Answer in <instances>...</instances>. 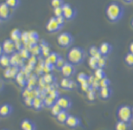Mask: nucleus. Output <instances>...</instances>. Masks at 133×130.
Wrapping results in <instances>:
<instances>
[{
  "mask_svg": "<svg viewBox=\"0 0 133 130\" xmlns=\"http://www.w3.org/2000/svg\"><path fill=\"white\" fill-rule=\"evenodd\" d=\"M1 54H8V56H12L16 52L15 48V43L12 41L11 38H7L1 43Z\"/></svg>",
  "mask_w": 133,
  "mask_h": 130,
  "instance_id": "20e7f679",
  "label": "nucleus"
},
{
  "mask_svg": "<svg viewBox=\"0 0 133 130\" xmlns=\"http://www.w3.org/2000/svg\"><path fill=\"white\" fill-rule=\"evenodd\" d=\"M0 64L4 68L11 67V57L8 54H1L0 57Z\"/></svg>",
  "mask_w": 133,
  "mask_h": 130,
  "instance_id": "aec40b11",
  "label": "nucleus"
},
{
  "mask_svg": "<svg viewBox=\"0 0 133 130\" xmlns=\"http://www.w3.org/2000/svg\"><path fill=\"white\" fill-rule=\"evenodd\" d=\"M56 18H57V21L58 22V24L61 25V27H62V26L65 24V21H66V19H65V17H64L63 15H61V16H58V17H56Z\"/></svg>",
  "mask_w": 133,
  "mask_h": 130,
  "instance_id": "603ef678",
  "label": "nucleus"
},
{
  "mask_svg": "<svg viewBox=\"0 0 133 130\" xmlns=\"http://www.w3.org/2000/svg\"><path fill=\"white\" fill-rule=\"evenodd\" d=\"M113 91L110 87H105V88H101L99 90V96L102 98L103 100H108L109 98L112 96Z\"/></svg>",
  "mask_w": 133,
  "mask_h": 130,
  "instance_id": "f3484780",
  "label": "nucleus"
},
{
  "mask_svg": "<svg viewBox=\"0 0 133 130\" xmlns=\"http://www.w3.org/2000/svg\"><path fill=\"white\" fill-rule=\"evenodd\" d=\"M74 38L73 36L68 32H63V33H59V36H58V43L59 47L61 48H68L72 45Z\"/></svg>",
  "mask_w": 133,
  "mask_h": 130,
  "instance_id": "39448f33",
  "label": "nucleus"
},
{
  "mask_svg": "<svg viewBox=\"0 0 133 130\" xmlns=\"http://www.w3.org/2000/svg\"><path fill=\"white\" fill-rule=\"evenodd\" d=\"M61 73L62 74V76H63L64 78L69 79L70 77H72L76 73L75 65H73L72 63H70V62L67 61L66 63H65V65L62 67V69L61 70Z\"/></svg>",
  "mask_w": 133,
  "mask_h": 130,
  "instance_id": "1a4fd4ad",
  "label": "nucleus"
},
{
  "mask_svg": "<svg viewBox=\"0 0 133 130\" xmlns=\"http://www.w3.org/2000/svg\"><path fill=\"white\" fill-rule=\"evenodd\" d=\"M69 84H70V79L67 78H63L59 82V86L62 89H68L69 90Z\"/></svg>",
  "mask_w": 133,
  "mask_h": 130,
  "instance_id": "e433bc0d",
  "label": "nucleus"
},
{
  "mask_svg": "<svg viewBox=\"0 0 133 130\" xmlns=\"http://www.w3.org/2000/svg\"><path fill=\"white\" fill-rule=\"evenodd\" d=\"M99 50H100V53L102 54L103 57H107L112 51V46L110 43L108 42H103L99 47Z\"/></svg>",
  "mask_w": 133,
  "mask_h": 130,
  "instance_id": "2eb2a0df",
  "label": "nucleus"
},
{
  "mask_svg": "<svg viewBox=\"0 0 133 130\" xmlns=\"http://www.w3.org/2000/svg\"><path fill=\"white\" fill-rule=\"evenodd\" d=\"M21 35H22V33L20 32L19 29H15V30H12V33H11V39H12L14 42H16V41L21 39Z\"/></svg>",
  "mask_w": 133,
  "mask_h": 130,
  "instance_id": "393cba45",
  "label": "nucleus"
},
{
  "mask_svg": "<svg viewBox=\"0 0 133 130\" xmlns=\"http://www.w3.org/2000/svg\"><path fill=\"white\" fill-rule=\"evenodd\" d=\"M61 111H62V109H61V107H59V105H58L57 103L51 108V114L53 117H55V118H57L58 115L61 112Z\"/></svg>",
  "mask_w": 133,
  "mask_h": 130,
  "instance_id": "72a5a7b5",
  "label": "nucleus"
},
{
  "mask_svg": "<svg viewBox=\"0 0 133 130\" xmlns=\"http://www.w3.org/2000/svg\"><path fill=\"white\" fill-rule=\"evenodd\" d=\"M33 102H34V98L27 97L24 98V104L28 107H33Z\"/></svg>",
  "mask_w": 133,
  "mask_h": 130,
  "instance_id": "49530a36",
  "label": "nucleus"
},
{
  "mask_svg": "<svg viewBox=\"0 0 133 130\" xmlns=\"http://www.w3.org/2000/svg\"><path fill=\"white\" fill-rule=\"evenodd\" d=\"M88 64L89 66L94 70H97L99 68V59H97L96 58L94 57H90L89 60H88Z\"/></svg>",
  "mask_w": 133,
  "mask_h": 130,
  "instance_id": "7c9ffc66",
  "label": "nucleus"
},
{
  "mask_svg": "<svg viewBox=\"0 0 133 130\" xmlns=\"http://www.w3.org/2000/svg\"><path fill=\"white\" fill-rule=\"evenodd\" d=\"M81 124H82V121H81V119L79 117L74 115H70L65 124L68 127H70V128H76V127L79 126Z\"/></svg>",
  "mask_w": 133,
  "mask_h": 130,
  "instance_id": "ddd939ff",
  "label": "nucleus"
},
{
  "mask_svg": "<svg viewBox=\"0 0 133 130\" xmlns=\"http://www.w3.org/2000/svg\"><path fill=\"white\" fill-rule=\"evenodd\" d=\"M20 128L21 130H36V125L33 121L29 119H24L20 122Z\"/></svg>",
  "mask_w": 133,
  "mask_h": 130,
  "instance_id": "4468645a",
  "label": "nucleus"
},
{
  "mask_svg": "<svg viewBox=\"0 0 133 130\" xmlns=\"http://www.w3.org/2000/svg\"><path fill=\"white\" fill-rule=\"evenodd\" d=\"M36 80H37V77L36 75H31V77L28 79V83H27V88L33 90L36 88Z\"/></svg>",
  "mask_w": 133,
  "mask_h": 130,
  "instance_id": "a878e982",
  "label": "nucleus"
},
{
  "mask_svg": "<svg viewBox=\"0 0 133 130\" xmlns=\"http://www.w3.org/2000/svg\"><path fill=\"white\" fill-rule=\"evenodd\" d=\"M132 3H133V1H132Z\"/></svg>",
  "mask_w": 133,
  "mask_h": 130,
  "instance_id": "052dcab7",
  "label": "nucleus"
},
{
  "mask_svg": "<svg viewBox=\"0 0 133 130\" xmlns=\"http://www.w3.org/2000/svg\"><path fill=\"white\" fill-rule=\"evenodd\" d=\"M86 98L88 99L89 101H94L95 99H96V91L91 90L90 92H88L87 94H86Z\"/></svg>",
  "mask_w": 133,
  "mask_h": 130,
  "instance_id": "37998d69",
  "label": "nucleus"
},
{
  "mask_svg": "<svg viewBox=\"0 0 133 130\" xmlns=\"http://www.w3.org/2000/svg\"><path fill=\"white\" fill-rule=\"evenodd\" d=\"M4 75H5V78H6V79H12V67L6 68V69H5V72H4Z\"/></svg>",
  "mask_w": 133,
  "mask_h": 130,
  "instance_id": "3c124183",
  "label": "nucleus"
},
{
  "mask_svg": "<svg viewBox=\"0 0 133 130\" xmlns=\"http://www.w3.org/2000/svg\"><path fill=\"white\" fill-rule=\"evenodd\" d=\"M19 53V54H20V57L22 58V59H29L30 58V57L32 56L30 53V51L28 50V49H26L24 47L23 49H21L20 51L18 52Z\"/></svg>",
  "mask_w": 133,
  "mask_h": 130,
  "instance_id": "2f4dec72",
  "label": "nucleus"
},
{
  "mask_svg": "<svg viewBox=\"0 0 133 130\" xmlns=\"http://www.w3.org/2000/svg\"><path fill=\"white\" fill-rule=\"evenodd\" d=\"M115 130H131V124L118 121L115 124Z\"/></svg>",
  "mask_w": 133,
  "mask_h": 130,
  "instance_id": "4be33fe9",
  "label": "nucleus"
},
{
  "mask_svg": "<svg viewBox=\"0 0 133 130\" xmlns=\"http://www.w3.org/2000/svg\"><path fill=\"white\" fill-rule=\"evenodd\" d=\"M106 64H107V59H106V57H103L102 58L99 59V68H102L103 69L104 67H106Z\"/></svg>",
  "mask_w": 133,
  "mask_h": 130,
  "instance_id": "a18cd8bd",
  "label": "nucleus"
},
{
  "mask_svg": "<svg viewBox=\"0 0 133 130\" xmlns=\"http://www.w3.org/2000/svg\"><path fill=\"white\" fill-rule=\"evenodd\" d=\"M44 100H42L41 98L36 97L34 99V102H33V107L32 108L36 111H39L44 107Z\"/></svg>",
  "mask_w": 133,
  "mask_h": 130,
  "instance_id": "a211bd4d",
  "label": "nucleus"
},
{
  "mask_svg": "<svg viewBox=\"0 0 133 130\" xmlns=\"http://www.w3.org/2000/svg\"><path fill=\"white\" fill-rule=\"evenodd\" d=\"M124 13V7L121 6L117 2H112V3H110L105 9L106 17L108 18V20L111 22L119 21L120 19L123 18Z\"/></svg>",
  "mask_w": 133,
  "mask_h": 130,
  "instance_id": "f257e3e1",
  "label": "nucleus"
},
{
  "mask_svg": "<svg viewBox=\"0 0 133 130\" xmlns=\"http://www.w3.org/2000/svg\"><path fill=\"white\" fill-rule=\"evenodd\" d=\"M94 76H95L96 79H99V80L104 79V78H107V77H106L105 72H104V70L102 69V68H98L97 70H95V72H94Z\"/></svg>",
  "mask_w": 133,
  "mask_h": 130,
  "instance_id": "cd10ccee",
  "label": "nucleus"
},
{
  "mask_svg": "<svg viewBox=\"0 0 133 130\" xmlns=\"http://www.w3.org/2000/svg\"><path fill=\"white\" fill-rule=\"evenodd\" d=\"M123 2L125 3V4H131L132 3V1H131V0H130V1H123Z\"/></svg>",
  "mask_w": 133,
  "mask_h": 130,
  "instance_id": "6e6d98bb",
  "label": "nucleus"
},
{
  "mask_svg": "<svg viewBox=\"0 0 133 130\" xmlns=\"http://www.w3.org/2000/svg\"><path fill=\"white\" fill-rule=\"evenodd\" d=\"M132 118H133V107H132Z\"/></svg>",
  "mask_w": 133,
  "mask_h": 130,
  "instance_id": "13d9d810",
  "label": "nucleus"
},
{
  "mask_svg": "<svg viewBox=\"0 0 133 130\" xmlns=\"http://www.w3.org/2000/svg\"><path fill=\"white\" fill-rule=\"evenodd\" d=\"M111 81L108 78H104V79L100 80V87L101 88H105V87H110Z\"/></svg>",
  "mask_w": 133,
  "mask_h": 130,
  "instance_id": "4c0bfd02",
  "label": "nucleus"
},
{
  "mask_svg": "<svg viewBox=\"0 0 133 130\" xmlns=\"http://www.w3.org/2000/svg\"><path fill=\"white\" fill-rule=\"evenodd\" d=\"M21 42L25 45H27L29 43V32H22L21 35Z\"/></svg>",
  "mask_w": 133,
  "mask_h": 130,
  "instance_id": "79ce46f5",
  "label": "nucleus"
},
{
  "mask_svg": "<svg viewBox=\"0 0 133 130\" xmlns=\"http://www.w3.org/2000/svg\"><path fill=\"white\" fill-rule=\"evenodd\" d=\"M11 57V66L12 67H24L23 66V59L20 57L18 52H15Z\"/></svg>",
  "mask_w": 133,
  "mask_h": 130,
  "instance_id": "9b49d317",
  "label": "nucleus"
},
{
  "mask_svg": "<svg viewBox=\"0 0 133 130\" xmlns=\"http://www.w3.org/2000/svg\"><path fill=\"white\" fill-rule=\"evenodd\" d=\"M85 59V52L81 47L75 46L69 50L67 53V60L73 65H79Z\"/></svg>",
  "mask_w": 133,
  "mask_h": 130,
  "instance_id": "f03ea898",
  "label": "nucleus"
},
{
  "mask_svg": "<svg viewBox=\"0 0 133 130\" xmlns=\"http://www.w3.org/2000/svg\"><path fill=\"white\" fill-rule=\"evenodd\" d=\"M57 104L59 105L62 110H68L72 107V100L70 99L69 97H67V96H61L59 99L57 100Z\"/></svg>",
  "mask_w": 133,
  "mask_h": 130,
  "instance_id": "6e6552de",
  "label": "nucleus"
},
{
  "mask_svg": "<svg viewBox=\"0 0 133 130\" xmlns=\"http://www.w3.org/2000/svg\"><path fill=\"white\" fill-rule=\"evenodd\" d=\"M50 54H51V51H50V47H49V45H46L44 46L42 48V56L43 57H45L46 58H48L49 56H50Z\"/></svg>",
  "mask_w": 133,
  "mask_h": 130,
  "instance_id": "c03bdc74",
  "label": "nucleus"
},
{
  "mask_svg": "<svg viewBox=\"0 0 133 130\" xmlns=\"http://www.w3.org/2000/svg\"><path fill=\"white\" fill-rule=\"evenodd\" d=\"M130 24H131V27L133 28V18L131 19V22H130Z\"/></svg>",
  "mask_w": 133,
  "mask_h": 130,
  "instance_id": "4d7b16f0",
  "label": "nucleus"
},
{
  "mask_svg": "<svg viewBox=\"0 0 133 130\" xmlns=\"http://www.w3.org/2000/svg\"><path fill=\"white\" fill-rule=\"evenodd\" d=\"M47 94H48V96H50L51 98H53L54 100H58V99H59V93H58V91L57 90V89H51V90H49L48 92H47Z\"/></svg>",
  "mask_w": 133,
  "mask_h": 130,
  "instance_id": "c9c22d12",
  "label": "nucleus"
},
{
  "mask_svg": "<svg viewBox=\"0 0 133 130\" xmlns=\"http://www.w3.org/2000/svg\"><path fill=\"white\" fill-rule=\"evenodd\" d=\"M36 62H37V57H36V56H31L30 58L28 59V64H30L34 67L36 66Z\"/></svg>",
  "mask_w": 133,
  "mask_h": 130,
  "instance_id": "8fccbe9b",
  "label": "nucleus"
},
{
  "mask_svg": "<svg viewBox=\"0 0 133 130\" xmlns=\"http://www.w3.org/2000/svg\"><path fill=\"white\" fill-rule=\"evenodd\" d=\"M44 62H45L44 63V73L45 74H50L54 70L55 65L52 63H49V62H46V61H44Z\"/></svg>",
  "mask_w": 133,
  "mask_h": 130,
  "instance_id": "58836bf2",
  "label": "nucleus"
},
{
  "mask_svg": "<svg viewBox=\"0 0 133 130\" xmlns=\"http://www.w3.org/2000/svg\"><path fill=\"white\" fill-rule=\"evenodd\" d=\"M5 2H6L7 5H8V6L12 10L16 9V8L19 6V4L21 3L19 0H6Z\"/></svg>",
  "mask_w": 133,
  "mask_h": 130,
  "instance_id": "473e14b6",
  "label": "nucleus"
},
{
  "mask_svg": "<svg viewBox=\"0 0 133 130\" xmlns=\"http://www.w3.org/2000/svg\"><path fill=\"white\" fill-rule=\"evenodd\" d=\"M56 103H57V100H54V99L51 98L50 96H47V97L44 99V105H45L46 108H52Z\"/></svg>",
  "mask_w": 133,
  "mask_h": 130,
  "instance_id": "c85d7f7f",
  "label": "nucleus"
},
{
  "mask_svg": "<svg viewBox=\"0 0 133 130\" xmlns=\"http://www.w3.org/2000/svg\"><path fill=\"white\" fill-rule=\"evenodd\" d=\"M30 53L32 56H36V57H38L42 54V48L40 47L39 43H37L36 45H34L32 48L30 49Z\"/></svg>",
  "mask_w": 133,
  "mask_h": 130,
  "instance_id": "b1692460",
  "label": "nucleus"
},
{
  "mask_svg": "<svg viewBox=\"0 0 133 130\" xmlns=\"http://www.w3.org/2000/svg\"><path fill=\"white\" fill-rule=\"evenodd\" d=\"M81 87H82V90L83 92H85L86 94H87L88 92H90L92 90V86H91L89 83H84V84H82L81 85Z\"/></svg>",
  "mask_w": 133,
  "mask_h": 130,
  "instance_id": "09e8293b",
  "label": "nucleus"
},
{
  "mask_svg": "<svg viewBox=\"0 0 133 130\" xmlns=\"http://www.w3.org/2000/svg\"><path fill=\"white\" fill-rule=\"evenodd\" d=\"M74 87H76V82L74 80H70V84H69V90L73 89Z\"/></svg>",
  "mask_w": 133,
  "mask_h": 130,
  "instance_id": "864d4df0",
  "label": "nucleus"
},
{
  "mask_svg": "<svg viewBox=\"0 0 133 130\" xmlns=\"http://www.w3.org/2000/svg\"><path fill=\"white\" fill-rule=\"evenodd\" d=\"M124 63L127 64V66H133V54L131 53H127L124 56Z\"/></svg>",
  "mask_w": 133,
  "mask_h": 130,
  "instance_id": "f704fd0d",
  "label": "nucleus"
},
{
  "mask_svg": "<svg viewBox=\"0 0 133 130\" xmlns=\"http://www.w3.org/2000/svg\"><path fill=\"white\" fill-rule=\"evenodd\" d=\"M62 9H63V16L65 17V19L71 20L73 18H75L76 15H77V11L70 4L65 3L62 6Z\"/></svg>",
  "mask_w": 133,
  "mask_h": 130,
  "instance_id": "0eeeda50",
  "label": "nucleus"
},
{
  "mask_svg": "<svg viewBox=\"0 0 133 130\" xmlns=\"http://www.w3.org/2000/svg\"><path fill=\"white\" fill-rule=\"evenodd\" d=\"M129 53H131V54H133V41L130 43V45H129Z\"/></svg>",
  "mask_w": 133,
  "mask_h": 130,
  "instance_id": "5fc2aeb1",
  "label": "nucleus"
},
{
  "mask_svg": "<svg viewBox=\"0 0 133 130\" xmlns=\"http://www.w3.org/2000/svg\"><path fill=\"white\" fill-rule=\"evenodd\" d=\"M66 62H67V61L64 60V58H62V57H61V58H59V59L58 60V62L55 64V67H56L58 71H61V70L62 69V67L65 65V63H66Z\"/></svg>",
  "mask_w": 133,
  "mask_h": 130,
  "instance_id": "ea45409f",
  "label": "nucleus"
},
{
  "mask_svg": "<svg viewBox=\"0 0 133 130\" xmlns=\"http://www.w3.org/2000/svg\"><path fill=\"white\" fill-rule=\"evenodd\" d=\"M2 130H8V129H5V128H4V129H2Z\"/></svg>",
  "mask_w": 133,
  "mask_h": 130,
  "instance_id": "bf43d9fd",
  "label": "nucleus"
},
{
  "mask_svg": "<svg viewBox=\"0 0 133 130\" xmlns=\"http://www.w3.org/2000/svg\"><path fill=\"white\" fill-rule=\"evenodd\" d=\"M89 54H90L91 57H94V58H96L97 59H100V58H103L102 54L100 53L99 48L96 47L95 45H92L90 48H89Z\"/></svg>",
  "mask_w": 133,
  "mask_h": 130,
  "instance_id": "5701e85b",
  "label": "nucleus"
},
{
  "mask_svg": "<svg viewBox=\"0 0 133 130\" xmlns=\"http://www.w3.org/2000/svg\"><path fill=\"white\" fill-rule=\"evenodd\" d=\"M61 28L62 27L58 24V22L57 21V18L55 17V16L54 17L49 18V20L47 21V23H46V30L50 33H58Z\"/></svg>",
  "mask_w": 133,
  "mask_h": 130,
  "instance_id": "423d86ee",
  "label": "nucleus"
},
{
  "mask_svg": "<svg viewBox=\"0 0 133 130\" xmlns=\"http://www.w3.org/2000/svg\"><path fill=\"white\" fill-rule=\"evenodd\" d=\"M15 81H16V83H17V85L19 86V87L24 88L25 86H27L28 78L25 76V75L22 72L19 73V74H18L17 76H16V78H15Z\"/></svg>",
  "mask_w": 133,
  "mask_h": 130,
  "instance_id": "dca6fc26",
  "label": "nucleus"
},
{
  "mask_svg": "<svg viewBox=\"0 0 133 130\" xmlns=\"http://www.w3.org/2000/svg\"><path fill=\"white\" fill-rule=\"evenodd\" d=\"M43 79H44V81L47 85H53L55 81H56V78L53 74H45L44 76H43Z\"/></svg>",
  "mask_w": 133,
  "mask_h": 130,
  "instance_id": "bb28decb",
  "label": "nucleus"
},
{
  "mask_svg": "<svg viewBox=\"0 0 133 130\" xmlns=\"http://www.w3.org/2000/svg\"><path fill=\"white\" fill-rule=\"evenodd\" d=\"M88 78H89V76H87L85 73H79L77 77V80L82 85L84 84V83H88Z\"/></svg>",
  "mask_w": 133,
  "mask_h": 130,
  "instance_id": "c756f323",
  "label": "nucleus"
},
{
  "mask_svg": "<svg viewBox=\"0 0 133 130\" xmlns=\"http://www.w3.org/2000/svg\"><path fill=\"white\" fill-rule=\"evenodd\" d=\"M12 111H14V107L10 103H3L0 106V117L7 118L12 114Z\"/></svg>",
  "mask_w": 133,
  "mask_h": 130,
  "instance_id": "f8f14e48",
  "label": "nucleus"
},
{
  "mask_svg": "<svg viewBox=\"0 0 133 130\" xmlns=\"http://www.w3.org/2000/svg\"><path fill=\"white\" fill-rule=\"evenodd\" d=\"M117 117L119 121H124L127 124H131L132 121V108L129 105H120L119 108L117 109Z\"/></svg>",
  "mask_w": 133,
  "mask_h": 130,
  "instance_id": "7ed1b4c3",
  "label": "nucleus"
},
{
  "mask_svg": "<svg viewBox=\"0 0 133 130\" xmlns=\"http://www.w3.org/2000/svg\"><path fill=\"white\" fill-rule=\"evenodd\" d=\"M54 15H55V17H58V16L63 15V9H62V7L54 9Z\"/></svg>",
  "mask_w": 133,
  "mask_h": 130,
  "instance_id": "de8ad7c7",
  "label": "nucleus"
},
{
  "mask_svg": "<svg viewBox=\"0 0 133 130\" xmlns=\"http://www.w3.org/2000/svg\"><path fill=\"white\" fill-rule=\"evenodd\" d=\"M11 15L10 12V7L6 4V2H1L0 3V18L1 21L4 20H8Z\"/></svg>",
  "mask_w": 133,
  "mask_h": 130,
  "instance_id": "9d476101",
  "label": "nucleus"
},
{
  "mask_svg": "<svg viewBox=\"0 0 133 130\" xmlns=\"http://www.w3.org/2000/svg\"><path fill=\"white\" fill-rule=\"evenodd\" d=\"M61 56L59 54H58V53H56V52H52L51 54H50V56H49L48 58H46V62H49V63H52V64H56L57 62H58V60L59 59V58H61Z\"/></svg>",
  "mask_w": 133,
  "mask_h": 130,
  "instance_id": "412c9836",
  "label": "nucleus"
},
{
  "mask_svg": "<svg viewBox=\"0 0 133 130\" xmlns=\"http://www.w3.org/2000/svg\"><path fill=\"white\" fill-rule=\"evenodd\" d=\"M64 4L65 3H64V1H62V0H53V1H51V5L53 7V9L62 7Z\"/></svg>",
  "mask_w": 133,
  "mask_h": 130,
  "instance_id": "a19ab883",
  "label": "nucleus"
},
{
  "mask_svg": "<svg viewBox=\"0 0 133 130\" xmlns=\"http://www.w3.org/2000/svg\"><path fill=\"white\" fill-rule=\"evenodd\" d=\"M69 116H70V114L68 113V111H66V110H62L56 119H57V121H58V124H66L67 120H68V118H69Z\"/></svg>",
  "mask_w": 133,
  "mask_h": 130,
  "instance_id": "6ab92c4d",
  "label": "nucleus"
}]
</instances>
